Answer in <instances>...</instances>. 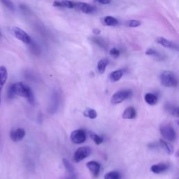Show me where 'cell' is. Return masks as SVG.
<instances>
[{"label": "cell", "instance_id": "obj_19", "mask_svg": "<svg viewBox=\"0 0 179 179\" xmlns=\"http://www.w3.org/2000/svg\"><path fill=\"white\" fill-rule=\"evenodd\" d=\"M145 101L149 105H155L158 103V97L153 93H147L145 95Z\"/></svg>", "mask_w": 179, "mask_h": 179}, {"label": "cell", "instance_id": "obj_24", "mask_svg": "<svg viewBox=\"0 0 179 179\" xmlns=\"http://www.w3.org/2000/svg\"><path fill=\"white\" fill-rule=\"evenodd\" d=\"M90 136L92 141H94L97 145L101 144L104 141V139L102 138V137L97 135V134H96L95 133H94V132H90Z\"/></svg>", "mask_w": 179, "mask_h": 179}, {"label": "cell", "instance_id": "obj_33", "mask_svg": "<svg viewBox=\"0 0 179 179\" xmlns=\"http://www.w3.org/2000/svg\"><path fill=\"white\" fill-rule=\"evenodd\" d=\"M177 156H178V157H179V150H178V152H177Z\"/></svg>", "mask_w": 179, "mask_h": 179}, {"label": "cell", "instance_id": "obj_34", "mask_svg": "<svg viewBox=\"0 0 179 179\" xmlns=\"http://www.w3.org/2000/svg\"><path fill=\"white\" fill-rule=\"evenodd\" d=\"M178 125H179V120L178 121Z\"/></svg>", "mask_w": 179, "mask_h": 179}, {"label": "cell", "instance_id": "obj_22", "mask_svg": "<svg viewBox=\"0 0 179 179\" xmlns=\"http://www.w3.org/2000/svg\"><path fill=\"white\" fill-rule=\"evenodd\" d=\"M83 115L85 117L90 118V119H95L97 117V113L95 109L87 108L83 111Z\"/></svg>", "mask_w": 179, "mask_h": 179}, {"label": "cell", "instance_id": "obj_14", "mask_svg": "<svg viewBox=\"0 0 179 179\" xmlns=\"http://www.w3.org/2000/svg\"><path fill=\"white\" fill-rule=\"evenodd\" d=\"M62 162L69 174V179H77L75 174V170L72 165L70 164V162L65 158L62 159Z\"/></svg>", "mask_w": 179, "mask_h": 179}, {"label": "cell", "instance_id": "obj_15", "mask_svg": "<svg viewBox=\"0 0 179 179\" xmlns=\"http://www.w3.org/2000/svg\"><path fill=\"white\" fill-rule=\"evenodd\" d=\"M136 116V110L133 107H128L123 114V118L124 119H134Z\"/></svg>", "mask_w": 179, "mask_h": 179}, {"label": "cell", "instance_id": "obj_30", "mask_svg": "<svg viewBox=\"0 0 179 179\" xmlns=\"http://www.w3.org/2000/svg\"><path fill=\"white\" fill-rule=\"evenodd\" d=\"M93 41H94V42L96 43L97 44H98L99 46H101V47H104V46H105L104 41L102 39H101V38H93Z\"/></svg>", "mask_w": 179, "mask_h": 179}, {"label": "cell", "instance_id": "obj_18", "mask_svg": "<svg viewBox=\"0 0 179 179\" xmlns=\"http://www.w3.org/2000/svg\"><path fill=\"white\" fill-rule=\"evenodd\" d=\"M123 71L122 69H118L113 71L109 75L110 81L112 82H116L121 79L123 76Z\"/></svg>", "mask_w": 179, "mask_h": 179}, {"label": "cell", "instance_id": "obj_2", "mask_svg": "<svg viewBox=\"0 0 179 179\" xmlns=\"http://www.w3.org/2000/svg\"><path fill=\"white\" fill-rule=\"evenodd\" d=\"M161 83L165 87H176L178 83L177 76L172 71H164L160 75Z\"/></svg>", "mask_w": 179, "mask_h": 179}, {"label": "cell", "instance_id": "obj_10", "mask_svg": "<svg viewBox=\"0 0 179 179\" xmlns=\"http://www.w3.org/2000/svg\"><path fill=\"white\" fill-rule=\"evenodd\" d=\"M86 166L94 178H97L100 172V164L96 161H90L87 162Z\"/></svg>", "mask_w": 179, "mask_h": 179}, {"label": "cell", "instance_id": "obj_7", "mask_svg": "<svg viewBox=\"0 0 179 179\" xmlns=\"http://www.w3.org/2000/svg\"><path fill=\"white\" fill-rule=\"evenodd\" d=\"M13 34H14L15 37L17 38L18 40L23 41V43L26 44H29L31 43V37H30L25 32L23 31V29H20L19 27H13Z\"/></svg>", "mask_w": 179, "mask_h": 179}, {"label": "cell", "instance_id": "obj_13", "mask_svg": "<svg viewBox=\"0 0 179 179\" xmlns=\"http://www.w3.org/2000/svg\"><path fill=\"white\" fill-rule=\"evenodd\" d=\"M8 78L7 69L4 66L0 67V104H1V92Z\"/></svg>", "mask_w": 179, "mask_h": 179}, {"label": "cell", "instance_id": "obj_26", "mask_svg": "<svg viewBox=\"0 0 179 179\" xmlns=\"http://www.w3.org/2000/svg\"><path fill=\"white\" fill-rule=\"evenodd\" d=\"M0 1H1L2 3L9 9L11 11L14 10V5H13L11 0H0Z\"/></svg>", "mask_w": 179, "mask_h": 179}, {"label": "cell", "instance_id": "obj_3", "mask_svg": "<svg viewBox=\"0 0 179 179\" xmlns=\"http://www.w3.org/2000/svg\"><path fill=\"white\" fill-rule=\"evenodd\" d=\"M159 131L162 136L166 141L173 142L176 139V132L172 126L169 125H162L159 128Z\"/></svg>", "mask_w": 179, "mask_h": 179}, {"label": "cell", "instance_id": "obj_4", "mask_svg": "<svg viewBox=\"0 0 179 179\" xmlns=\"http://www.w3.org/2000/svg\"><path fill=\"white\" fill-rule=\"evenodd\" d=\"M132 92L130 90H120L113 95L111 97V103L114 104H118L132 96Z\"/></svg>", "mask_w": 179, "mask_h": 179}, {"label": "cell", "instance_id": "obj_20", "mask_svg": "<svg viewBox=\"0 0 179 179\" xmlns=\"http://www.w3.org/2000/svg\"><path fill=\"white\" fill-rule=\"evenodd\" d=\"M109 65V60L106 58H104L100 60L97 63V70L99 73L102 74L105 72L106 68L107 65Z\"/></svg>", "mask_w": 179, "mask_h": 179}, {"label": "cell", "instance_id": "obj_16", "mask_svg": "<svg viewBox=\"0 0 179 179\" xmlns=\"http://www.w3.org/2000/svg\"><path fill=\"white\" fill-rule=\"evenodd\" d=\"M168 165L164 163H159L153 164L150 168L151 172L155 173H160L166 171L168 169Z\"/></svg>", "mask_w": 179, "mask_h": 179}, {"label": "cell", "instance_id": "obj_12", "mask_svg": "<svg viewBox=\"0 0 179 179\" xmlns=\"http://www.w3.org/2000/svg\"><path fill=\"white\" fill-rule=\"evenodd\" d=\"M53 6L56 7L67 8V9H75L76 2H74L70 0H62V1H55Z\"/></svg>", "mask_w": 179, "mask_h": 179}, {"label": "cell", "instance_id": "obj_25", "mask_svg": "<svg viewBox=\"0 0 179 179\" xmlns=\"http://www.w3.org/2000/svg\"><path fill=\"white\" fill-rule=\"evenodd\" d=\"M126 25L129 27H137L141 25V22L136 20H130L127 22Z\"/></svg>", "mask_w": 179, "mask_h": 179}, {"label": "cell", "instance_id": "obj_1", "mask_svg": "<svg viewBox=\"0 0 179 179\" xmlns=\"http://www.w3.org/2000/svg\"><path fill=\"white\" fill-rule=\"evenodd\" d=\"M9 96L13 98L15 96H20L26 98L31 104H34V96L32 90L28 85L19 82L11 85L9 89Z\"/></svg>", "mask_w": 179, "mask_h": 179}, {"label": "cell", "instance_id": "obj_32", "mask_svg": "<svg viewBox=\"0 0 179 179\" xmlns=\"http://www.w3.org/2000/svg\"><path fill=\"white\" fill-rule=\"evenodd\" d=\"M100 32H100V29H95L94 30H93V33H94V34H99Z\"/></svg>", "mask_w": 179, "mask_h": 179}, {"label": "cell", "instance_id": "obj_9", "mask_svg": "<svg viewBox=\"0 0 179 179\" xmlns=\"http://www.w3.org/2000/svg\"><path fill=\"white\" fill-rule=\"evenodd\" d=\"M25 136V130L23 128H18L16 130H11L10 132V137L13 141H20Z\"/></svg>", "mask_w": 179, "mask_h": 179}, {"label": "cell", "instance_id": "obj_6", "mask_svg": "<svg viewBox=\"0 0 179 179\" xmlns=\"http://www.w3.org/2000/svg\"><path fill=\"white\" fill-rule=\"evenodd\" d=\"M91 154V149L88 146H83L78 148L74 153V159L76 162H80L87 158Z\"/></svg>", "mask_w": 179, "mask_h": 179}, {"label": "cell", "instance_id": "obj_27", "mask_svg": "<svg viewBox=\"0 0 179 179\" xmlns=\"http://www.w3.org/2000/svg\"><path fill=\"white\" fill-rule=\"evenodd\" d=\"M145 54L147 55V56H153V57H159V53L157 51H155V49H153V48H148V50L145 51Z\"/></svg>", "mask_w": 179, "mask_h": 179}, {"label": "cell", "instance_id": "obj_5", "mask_svg": "<svg viewBox=\"0 0 179 179\" xmlns=\"http://www.w3.org/2000/svg\"><path fill=\"white\" fill-rule=\"evenodd\" d=\"M71 141L74 144H81L86 141V133L83 129H76L71 132L70 135Z\"/></svg>", "mask_w": 179, "mask_h": 179}, {"label": "cell", "instance_id": "obj_21", "mask_svg": "<svg viewBox=\"0 0 179 179\" xmlns=\"http://www.w3.org/2000/svg\"><path fill=\"white\" fill-rule=\"evenodd\" d=\"M103 24L106 26H115L118 24V21L113 16H106L103 19Z\"/></svg>", "mask_w": 179, "mask_h": 179}, {"label": "cell", "instance_id": "obj_8", "mask_svg": "<svg viewBox=\"0 0 179 179\" xmlns=\"http://www.w3.org/2000/svg\"><path fill=\"white\" fill-rule=\"evenodd\" d=\"M75 9L84 13H92L95 11V7L84 2H76Z\"/></svg>", "mask_w": 179, "mask_h": 179}, {"label": "cell", "instance_id": "obj_11", "mask_svg": "<svg viewBox=\"0 0 179 179\" xmlns=\"http://www.w3.org/2000/svg\"><path fill=\"white\" fill-rule=\"evenodd\" d=\"M157 43H158L159 44H160L161 46H163V47L167 48H171V49H174V50H178L179 48L178 46L175 44L172 41H171L167 39L164 37H158L157 38Z\"/></svg>", "mask_w": 179, "mask_h": 179}, {"label": "cell", "instance_id": "obj_17", "mask_svg": "<svg viewBox=\"0 0 179 179\" xmlns=\"http://www.w3.org/2000/svg\"><path fill=\"white\" fill-rule=\"evenodd\" d=\"M159 144H160L162 148L166 151L167 153L169 154V155H172L173 153V151H174V149H173V146L170 144V143L168 142L167 141L164 139H159Z\"/></svg>", "mask_w": 179, "mask_h": 179}, {"label": "cell", "instance_id": "obj_29", "mask_svg": "<svg viewBox=\"0 0 179 179\" xmlns=\"http://www.w3.org/2000/svg\"><path fill=\"white\" fill-rule=\"evenodd\" d=\"M109 53L111 56H114V57H118V56H120V51L118 50L117 48H112L111 51H110Z\"/></svg>", "mask_w": 179, "mask_h": 179}, {"label": "cell", "instance_id": "obj_23", "mask_svg": "<svg viewBox=\"0 0 179 179\" xmlns=\"http://www.w3.org/2000/svg\"><path fill=\"white\" fill-rule=\"evenodd\" d=\"M104 179H121V174L116 171H113L106 173L104 176Z\"/></svg>", "mask_w": 179, "mask_h": 179}, {"label": "cell", "instance_id": "obj_28", "mask_svg": "<svg viewBox=\"0 0 179 179\" xmlns=\"http://www.w3.org/2000/svg\"><path fill=\"white\" fill-rule=\"evenodd\" d=\"M169 113L173 116L179 118V107H172L169 109Z\"/></svg>", "mask_w": 179, "mask_h": 179}, {"label": "cell", "instance_id": "obj_31", "mask_svg": "<svg viewBox=\"0 0 179 179\" xmlns=\"http://www.w3.org/2000/svg\"><path fill=\"white\" fill-rule=\"evenodd\" d=\"M96 1H97L99 3L101 4H109L111 3V0H96Z\"/></svg>", "mask_w": 179, "mask_h": 179}]
</instances>
